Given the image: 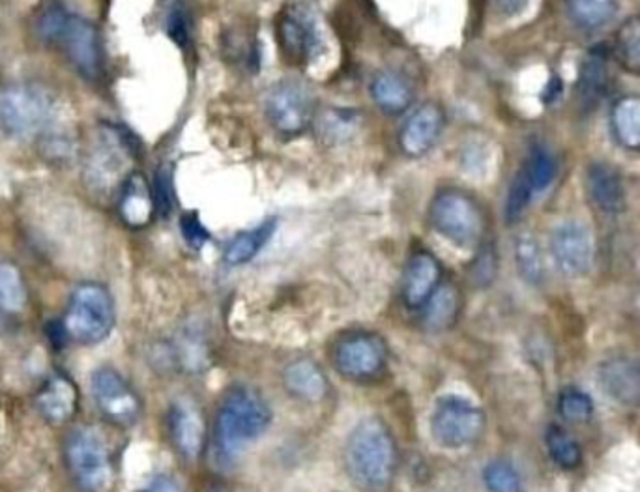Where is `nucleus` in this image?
I'll return each mask as SVG.
<instances>
[{"label":"nucleus","instance_id":"obj_1","mask_svg":"<svg viewBox=\"0 0 640 492\" xmlns=\"http://www.w3.org/2000/svg\"><path fill=\"white\" fill-rule=\"evenodd\" d=\"M345 464L354 485L362 491L388 489L397 466V448L390 429L375 418L360 421L347 438Z\"/></svg>","mask_w":640,"mask_h":492},{"label":"nucleus","instance_id":"obj_2","mask_svg":"<svg viewBox=\"0 0 640 492\" xmlns=\"http://www.w3.org/2000/svg\"><path fill=\"white\" fill-rule=\"evenodd\" d=\"M272 423V410L257 391L233 388L219 405L214 436L219 459L233 463L251 442L266 433Z\"/></svg>","mask_w":640,"mask_h":492},{"label":"nucleus","instance_id":"obj_3","mask_svg":"<svg viewBox=\"0 0 640 492\" xmlns=\"http://www.w3.org/2000/svg\"><path fill=\"white\" fill-rule=\"evenodd\" d=\"M66 339L79 345H98L115 328V302L100 283H81L70 298L66 317L60 322Z\"/></svg>","mask_w":640,"mask_h":492},{"label":"nucleus","instance_id":"obj_4","mask_svg":"<svg viewBox=\"0 0 640 492\" xmlns=\"http://www.w3.org/2000/svg\"><path fill=\"white\" fill-rule=\"evenodd\" d=\"M429 225L453 246H480L485 218L480 204L463 189H440L429 204Z\"/></svg>","mask_w":640,"mask_h":492},{"label":"nucleus","instance_id":"obj_5","mask_svg":"<svg viewBox=\"0 0 640 492\" xmlns=\"http://www.w3.org/2000/svg\"><path fill=\"white\" fill-rule=\"evenodd\" d=\"M53 120V100L44 88L19 85L0 92V131L12 139H32Z\"/></svg>","mask_w":640,"mask_h":492},{"label":"nucleus","instance_id":"obj_6","mask_svg":"<svg viewBox=\"0 0 640 492\" xmlns=\"http://www.w3.org/2000/svg\"><path fill=\"white\" fill-rule=\"evenodd\" d=\"M264 115L277 133L285 137H298L315 122V96L302 81H277L264 98Z\"/></svg>","mask_w":640,"mask_h":492},{"label":"nucleus","instance_id":"obj_7","mask_svg":"<svg viewBox=\"0 0 640 492\" xmlns=\"http://www.w3.org/2000/svg\"><path fill=\"white\" fill-rule=\"evenodd\" d=\"M485 429V414L480 406L465 397H440L431 416V435L438 446L463 449L480 440Z\"/></svg>","mask_w":640,"mask_h":492},{"label":"nucleus","instance_id":"obj_8","mask_svg":"<svg viewBox=\"0 0 640 492\" xmlns=\"http://www.w3.org/2000/svg\"><path fill=\"white\" fill-rule=\"evenodd\" d=\"M66 461L77 487L103 492L111 483V455L103 436L94 429H77L66 442Z\"/></svg>","mask_w":640,"mask_h":492},{"label":"nucleus","instance_id":"obj_9","mask_svg":"<svg viewBox=\"0 0 640 492\" xmlns=\"http://www.w3.org/2000/svg\"><path fill=\"white\" fill-rule=\"evenodd\" d=\"M92 397L105 420L130 427L141 416V399L118 371L100 367L92 375Z\"/></svg>","mask_w":640,"mask_h":492},{"label":"nucleus","instance_id":"obj_10","mask_svg":"<svg viewBox=\"0 0 640 492\" xmlns=\"http://www.w3.org/2000/svg\"><path fill=\"white\" fill-rule=\"evenodd\" d=\"M277 42L292 64H307L319 51V21L306 4H292L277 21Z\"/></svg>","mask_w":640,"mask_h":492},{"label":"nucleus","instance_id":"obj_11","mask_svg":"<svg viewBox=\"0 0 640 492\" xmlns=\"http://www.w3.org/2000/svg\"><path fill=\"white\" fill-rule=\"evenodd\" d=\"M57 47L66 53L77 73L88 81H94L102 75V36L98 27L85 17L70 14Z\"/></svg>","mask_w":640,"mask_h":492},{"label":"nucleus","instance_id":"obj_12","mask_svg":"<svg viewBox=\"0 0 640 492\" xmlns=\"http://www.w3.org/2000/svg\"><path fill=\"white\" fill-rule=\"evenodd\" d=\"M388 360V348L379 335L354 333L343 339L334 352L335 369L350 380L377 377Z\"/></svg>","mask_w":640,"mask_h":492},{"label":"nucleus","instance_id":"obj_13","mask_svg":"<svg viewBox=\"0 0 640 492\" xmlns=\"http://www.w3.org/2000/svg\"><path fill=\"white\" fill-rule=\"evenodd\" d=\"M551 253L558 270L568 277H584L594 266V238L581 221H564L551 234Z\"/></svg>","mask_w":640,"mask_h":492},{"label":"nucleus","instance_id":"obj_14","mask_svg":"<svg viewBox=\"0 0 640 492\" xmlns=\"http://www.w3.org/2000/svg\"><path fill=\"white\" fill-rule=\"evenodd\" d=\"M446 124L444 109L435 102H427L412 111L399 131V148L407 158H422L437 145Z\"/></svg>","mask_w":640,"mask_h":492},{"label":"nucleus","instance_id":"obj_15","mask_svg":"<svg viewBox=\"0 0 640 492\" xmlns=\"http://www.w3.org/2000/svg\"><path fill=\"white\" fill-rule=\"evenodd\" d=\"M586 189L592 204L601 214L616 216L626 208V188L620 173L603 163L596 161L586 171Z\"/></svg>","mask_w":640,"mask_h":492},{"label":"nucleus","instance_id":"obj_16","mask_svg":"<svg viewBox=\"0 0 640 492\" xmlns=\"http://www.w3.org/2000/svg\"><path fill=\"white\" fill-rule=\"evenodd\" d=\"M440 281V264L437 257L429 251H418L408 261L403 274V300L408 307H423L438 289Z\"/></svg>","mask_w":640,"mask_h":492},{"label":"nucleus","instance_id":"obj_17","mask_svg":"<svg viewBox=\"0 0 640 492\" xmlns=\"http://www.w3.org/2000/svg\"><path fill=\"white\" fill-rule=\"evenodd\" d=\"M79 406V391L72 380L64 375L49 378L36 397V408L44 420L62 425L72 420Z\"/></svg>","mask_w":640,"mask_h":492},{"label":"nucleus","instance_id":"obj_18","mask_svg":"<svg viewBox=\"0 0 640 492\" xmlns=\"http://www.w3.org/2000/svg\"><path fill=\"white\" fill-rule=\"evenodd\" d=\"M169 435L175 444L176 451L184 459L195 461L203 451V416L197 412L195 406L178 403L169 412Z\"/></svg>","mask_w":640,"mask_h":492},{"label":"nucleus","instance_id":"obj_19","mask_svg":"<svg viewBox=\"0 0 640 492\" xmlns=\"http://www.w3.org/2000/svg\"><path fill=\"white\" fill-rule=\"evenodd\" d=\"M603 390L618 403L635 406L640 403V363L629 358H612L599 367Z\"/></svg>","mask_w":640,"mask_h":492},{"label":"nucleus","instance_id":"obj_20","mask_svg":"<svg viewBox=\"0 0 640 492\" xmlns=\"http://www.w3.org/2000/svg\"><path fill=\"white\" fill-rule=\"evenodd\" d=\"M283 384L291 395L307 403H319L328 393V380L319 365L311 360L289 363L283 371Z\"/></svg>","mask_w":640,"mask_h":492},{"label":"nucleus","instance_id":"obj_21","mask_svg":"<svg viewBox=\"0 0 640 492\" xmlns=\"http://www.w3.org/2000/svg\"><path fill=\"white\" fill-rule=\"evenodd\" d=\"M156 212L152 189L143 174H130L120 191V214L131 227H143Z\"/></svg>","mask_w":640,"mask_h":492},{"label":"nucleus","instance_id":"obj_22","mask_svg":"<svg viewBox=\"0 0 640 492\" xmlns=\"http://www.w3.org/2000/svg\"><path fill=\"white\" fill-rule=\"evenodd\" d=\"M371 98L384 113L401 115L414 100V90L403 75L380 72L371 81Z\"/></svg>","mask_w":640,"mask_h":492},{"label":"nucleus","instance_id":"obj_23","mask_svg":"<svg viewBox=\"0 0 640 492\" xmlns=\"http://www.w3.org/2000/svg\"><path fill=\"white\" fill-rule=\"evenodd\" d=\"M612 133L627 150H640V96H624L614 103Z\"/></svg>","mask_w":640,"mask_h":492},{"label":"nucleus","instance_id":"obj_24","mask_svg":"<svg viewBox=\"0 0 640 492\" xmlns=\"http://www.w3.org/2000/svg\"><path fill=\"white\" fill-rule=\"evenodd\" d=\"M276 219H268L255 229L236 234L225 249V262L231 266H242L253 261L262 247L266 246L276 232Z\"/></svg>","mask_w":640,"mask_h":492},{"label":"nucleus","instance_id":"obj_25","mask_svg":"<svg viewBox=\"0 0 640 492\" xmlns=\"http://www.w3.org/2000/svg\"><path fill=\"white\" fill-rule=\"evenodd\" d=\"M612 57L624 72L640 77V15L629 17L616 30Z\"/></svg>","mask_w":640,"mask_h":492},{"label":"nucleus","instance_id":"obj_26","mask_svg":"<svg viewBox=\"0 0 640 492\" xmlns=\"http://www.w3.org/2000/svg\"><path fill=\"white\" fill-rule=\"evenodd\" d=\"M425 326L431 330H446L461 311V294L453 285H438L425 302Z\"/></svg>","mask_w":640,"mask_h":492},{"label":"nucleus","instance_id":"obj_27","mask_svg":"<svg viewBox=\"0 0 640 492\" xmlns=\"http://www.w3.org/2000/svg\"><path fill=\"white\" fill-rule=\"evenodd\" d=\"M569 19L584 30L607 27L618 14L616 0H564Z\"/></svg>","mask_w":640,"mask_h":492},{"label":"nucleus","instance_id":"obj_28","mask_svg":"<svg viewBox=\"0 0 640 492\" xmlns=\"http://www.w3.org/2000/svg\"><path fill=\"white\" fill-rule=\"evenodd\" d=\"M317 135L326 145L334 146L349 141L358 130V113L350 109H328L315 116Z\"/></svg>","mask_w":640,"mask_h":492},{"label":"nucleus","instance_id":"obj_29","mask_svg":"<svg viewBox=\"0 0 640 492\" xmlns=\"http://www.w3.org/2000/svg\"><path fill=\"white\" fill-rule=\"evenodd\" d=\"M607 55L601 51L590 53L584 60L579 77V98L582 105H596L607 90Z\"/></svg>","mask_w":640,"mask_h":492},{"label":"nucleus","instance_id":"obj_30","mask_svg":"<svg viewBox=\"0 0 640 492\" xmlns=\"http://www.w3.org/2000/svg\"><path fill=\"white\" fill-rule=\"evenodd\" d=\"M29 300L27 283L14 262L0 261V311L19 313Z\"/></svg>","mask_w":640,"mask_h":492},{"label":"nucleus","instance_id":"obj_31","mask_svg":"<svg viewBox=\"0 0 640 492\" xmlns=\"http://www.w3.org/2000/svg\"><path fill=\"white\" fill-rule=\"evenodd\" d=\"M521 171L534 191V195L538 197L551 188L556 178V161L545 146H534L524 161Z\"/></svg>","mask_w":640,"mask_h":492},{"label":"nucleus","instance_id":"obj_32","mask_svg":"<svg viewBox=\"0 0 640 492\" xmlns=\"http://www.w3.org/2000/svg\"><path fill=\"white\" fill-rule=\"evenodd\" d=\"M515 262H517L519 274L528 283L539 285L543 281V275H545L543 255H541L539 244L532 234L517 236V240H515Z\"/></svg>","mask_w":640,"mask_h":492},{"label":"nucleus","instance_id":"obj_33","mask_svg":"<svg viewBox=\"0 0 640 492\" xmlns=\"http://www.w3.org/2000/svg\"><path fill=\"white\" fill-rule=\"evenodd\" d=\"M68 17H70V14L64 10V6L59 2L47 4L44 10L36 17V23H34L36 36L45 45H55L57 47L60 36H62V30L68 23Z\"/></svg>","mask_w":640,"mask_h":492},{"label":"nucleus","instance_id":"obj_34","mask_svg":"<svg viewBox=\"0 0 640 492\" xmlns=\"http://www.w3.org/2000/svg\"><path fill=\"white\" fill-rule=\"evenodd\" d=\"M547 446L554 463L560 468H575L582 459L581 446L560 427H551L547 433Z\"/></svg>","mask_w":640,"mask_h":492},{"label":"nucleus","instance_id":"obj_35","mask_svg":"<svg viewBox=\"0 0 640 492\" xmlns=\"http://www.w3.org/2000/svg\"><path fill=\"white\" fill-rule=\"evenodd\" d=\"M483 481L489 492H521V478L510 463L495 461L483 472Z\"/></svg>","mask_w":640,"mask_h":492},{"label":"nucleus","instance_id":"obj_36","mask_svg":"<svg viewBox=\"0 0 640 492\" xmlns=\"http://www.w3.org/2000/svg\"><path fill=\"white\" fill-rule=\"evenodd\" d=\"M536 199L534 191L528 186L526 178L521 171H517L515 178L511 180L510 191H508V199H506V219L510 223H515L523 218L524 212L528 210V206Z\"/></svg>","mask_w":640,"mask_h":492},{"label":"nucleus","instance_id":"obj_37","mask_svg":"<svg viewBox=\"0 0 640 492\" xmlns=\"http://www.w3.org/2000/svg\"><path fill=\"white\" fill-rule=\"evenodd\" d=\"M152 199L156 212L161 218H169L175 210V188H173V174L169 169L161 167L154 178V186H152Z\"/></svg>","mask_w":640,"mask_h":492},{"label":"nucleus","instance_id":"obj_38","mask_svg":"<svg viewBox=\"0 0 640 492\" xmlns=\"http://www.w3.org/2000/svg\"><path fill=\"white\" fill-rule=\"evenodd\" d=\"M560 414L569 421L581 423V421L590 420L592 412H594V403L592 399L579 390H566L560 395Z\"/></svg>","mask_w":640,"mask_h":492},{"label":"nucleus","instance_id":"obj_39","mask_svg":"<svg viewBox=\"0 0 640 492\" xmlns=\"http://www.w3.org/2000/svg\"><path fill=\"white\" fill-rule=\"evenodd\" d=\"M167 34L180 47H186L191 40V21L186 8L175 6L167 17Z\"/></svg>","mask_w":640,"mask_h":492},{"label":"nucleus","instance_id":"obj_40","mask_svg":"<svg viewBox=\"0 0 640 492\" xmlns=\"http://www.w3.org/2000/svg\"><path fill=\"white\" fill-rule=\"evenodd\" d=\"M180 231H182L184 240L191 247H197V249L203 247L210 240V232L206 231L203 221L195 212H188V214L182 216V219H180Z\"/></svg>","mask_w":640,"mask_h":492},{"label":"nucleus","instance_id":"obj_41","mask_svg":"<svg viewBox=\"0 0 640 492\" xmlns=\"http://www.w3.org/2000/svg\"><path fill=\"white\" fill-rule=\"evenodd\" d=\"M141 492H182V489L171 476H156Z\"/></svg>","mask_w":640,"mask_h":492},{"label":"nucleus","instance_id":"obj_42","mask_svg":"<svg viewBox=\"0 0 640 492\" xmlns=\"http://www.w3.org/2000/svg\"><path fill=\"white\" fill-rule=\"evenodd\" d=\"M530 0H495L496 8L504 15H517L523 12Z\"/></svg>","mask_w":640,"mask_h":492},{"label":"nucleus","instance_id":"obj_43","mask_svg":"<svg viewBox=\"0 0 640 492\" xmlns=\"http://www.w3.org/2000/svg\"><path fill=\"white\" fill-rule=\"evenodd\" d=\"M206 492H231L225 485H221V483H212Z\"/></svg>","mask_w":640,"mask_h":492}]
</instances>
